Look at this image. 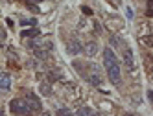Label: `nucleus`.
Masks as SVG:
<instances>
[{
    "mask_svg": "<svg viewBox=\"0 0 153 116\" xmlns=\"http://www.w3.org/2000/svg\"><path fill=\"white\" fill-rule=\"evenodd\" d=\"M103 65H105V70H107V76H109V79H111V83H113V85H120V83H122L120 61L114 55L113 48H109V46L103 50Z\"/></svg>",
    "mask_w": 153,
    "mask_h": 116,
    "instance_id": "obj_1",
    "label": "nucleus"
},
{
    "mask_svg": "<svg viewBox=\"0 0 153 116\" xmlns=\"http://www.w3.org/2000/svg\"><path fill=\"white\" fill-rule=\"evenodd\" d=\"M9 109H11L13 114H22V116L31 114V109L28 107L26 100H22V98H15V100H11V103H9Z\"/></svg>",
    "mask_w": 153,
    "mask_h": 116,
    "instance_id": "obj_2",
    "label": "nucleus"
},
{
    "mask_svg": "<svg viewBox=\"0 0 153 116\" xmlns=\"http://www.w3.org/2000/svg\"><path fill=\"white\" fill-rule=\"evenodd\" d=\"M24 100H26V103H28V107L31 109V112H33V111H41V107H42V105H41V101H39V98L35 96V94H33V92H28Z\"/></svg>",
    "mask_w": 153,
    "mask_h": 116,
    "instance_id": "obj_3",
    "label": "nucleus"
},
{
    "mask_svg": "<svg viewBox=\"0 0 153 116\" xmlns=\"http://www.w3.org/2000/svg\"><path fill=\"white\" fill-rule=\"evenodd\" d=\"M81 50H83V46H81V43L78 39H72V41H68V44H67V52L70 55H78V54H81Z\"/></svg>",
    "mask_w": 153,
    "mask_h": 116,
    "instance_id": "obj_4",
    "label": "nucleus"
},
{
    "mask_svg": "<svg viewBox=\"0 0 153 116\" xmlns=\"http://www.w3.org/2000/svg\"><path fill=\"white\" fill-rule=\"evenodd\" d=\"M11 89V76L7 72H0V90L7 92Z\"/></svg>",
    "mask_w": 153,
    "mask_h": 116,
    "instance_id": "obj_5",
    "label": "nucleus"
},
{
    "mask_svg": "<svg viewBox=\"0 0 153 116\" xmlns=\"http://www.w3.org/2000/svg\"><path fill=\"white\" fill-rule=\"evenodd\" d=\"M124 61H126V65L129 66V68H133L135 66V61H133V50L131 48H124Z\"/></svg>",
    "mask_w": 153,
    "mask_h": 116,
    "instance_id": "obj_6",
    "label": "nucleus"
},
{
    "mask_svg": "<svg viewBox=\"0 0 153 116\" xmlns=\"http://www.w3.org/2000/svg\"><path fill=\"white\" fill-rule=\"evenodd\" d=\"M89 81H91V85H94V87H100V85H102V76L98 74L96 68L92 70V74L89 76Z\"/></svg>",
    "mask_w": 153,
    "mask_h": 116,
    "instance_id": "obj_7",
    "label": "nucleus"
},
{
    "mask_svg": "<svg viewBox=\"0 0 153 116\" xmlns=\"http://www.w3.org/2000/svg\"><path fill=\"white\" fill-rule=\"evenodd\" d=\"M83 50H85V54L89 55V57H92L96 52H98V44L94 43V41H91V43H87V44H85V48H83Z\"/></svg>",
    "mask_w": 153,
    "mask_h": 116,
    "instance_id": "obj_8",
    "label": "nucleus"
},
{
    "mask_svg": "<svg viewBox=\"0 0 153 116\" xmlns=\"http://www.w3.org/2000/svg\"><path fill=\"white\" fill-rule=\"evenodd\" d=\"M20 35H22V37H37V35H39V30H37V28L24 30V31H20Z\"/></svg>",
    "mask_w": 153,
    "mask_h": 116,
    "instance_id": "obj_9",
    "label": "nucleus"
},
{
    "mask_svg": "<svg viewBox=\"0 0 153 116\" xmlns=\"http://www.w3.org/2000/svg\"><path fill=\"white\" fill-rule=\"evenodd\" d=\"M41 94H45V96H50L52 94V85L50 83H41Z\"/></svg>",
    "mask_w": 153,
    "mask_h": 116,
    "instance_id": "obj_10",
    "label": "nucleus"
},
{
    "mask_svg": "<svg viewBox=\"0 0 153 116\" xmlns=\"http://www.w3.org/2000/svg\"><path fill=\"white\" fill-rule=\"evenodd\" d=\"M91 114H92L91 107H79L78 109V116H91Z\"/></svg>",
    "mask_w": 153,
    "mask_h": 116,
    "instance_id": "obj_11",
    "label": "nucleus"
},
{
    "mask_svg": "<svg viewBox=\"0 0 153 116\" xmlns=\"http://www.w3.org/2000/svg\"><path fill=\"white\" fill-rule=\"evenodd\" d=\"M111 44L114 48H120V46H124V41L120 39V37H111Z\"/></svg>",
    "mask_w": 153,
    "mask_h": 116,
    "instance_id": "obj_12",
    "label": "nucleus"
},
{
    "mask_svg": "<svg viewBox=\"0 0 153 116\" xmlns=\"http://www.w3.org/2000/svg\"><path fill=\"white\" fill-rule=\"evenodd\" d=\"M20 24H22V26H33V28H35L37 20H35V18H22V20H20Z\"/></svg>",
    "mask_w": 153,
    "mask_h": 116,
    "instance_id": "obj_13",
    "label": "nucleus"
},
{
    "mask_svg": "<svg viewBox=\"0 0 153 116\" xmlns=\"http://www.w3.org/2000/svg\"><path fill=\"white\" fill-rule=\"evenodd\" d=\"M35 57L45 59V57H46V50H37V48H35Z\"/></svg>",
    "mask_w": 153,
    "mask_h": 116,
    "instance_id": "obj_14",
    "label": "nucleus"
},
{
    "mask_svg": "<svg viewBox=\"0 0 153 116\" xmlns=\"http://www.w3.org/2000/svg\"><path fill=\"white\" fill-rule=\"evenodd\" d=\"M57 116H72V112L68 109H59L57 111Z\"/></svg>",
    "mask_w": 153,
    "mask_h": 116,
    "instance_id": "obj_15",
    "label": "nucleus"
},
{
    "mask_svg": "<svg viewBox=\"0 0 153 116\" xmlns=\"http://www.w3.org/2000/svg\"><path fill=\"white\" fill-rule=\"evenodd\" d=\"M81 11H83L85 15H92V9H91V7H87V6H83V7H81Z\"/></svg>",
    "mask_w": 153,
    "mask_h": 116,
    "instance_id": "obj_16",
    "label": "nucleus"
},
{
    "mask_svg": "<svg viewBox=\"0 0 153 116\" xmlns=\"http://www.w3.org/2000/svg\"><path fill=\"white\" fill-rule=\"evenodd\" d=\"M126 13H127V18H129V20L135 17V15H133V9H131V7H127V9H126Z\"/></svg>",
    "mask_w": 153,
    "mask_h": 116,
    "instance_id": "obj_17",
    "label": "nucleus"
},
{
    "mask_svg": "<svg viewBox=\"0 0 153 116\" xmlns=\"http://www.w3.org/2000/svg\"><path fill=\"white\" fill-rule=\"evenodd\" d=\"M94 30H96V33H102V26H100V22H94Z\"/></svg>",
    "mask_w": 153,
    "mask_h": 116,
    "instance_id": "obj_18",
    "label": "nucleus"
},
{
    "mask_svg": "<svg viewBox=\"0 0 153 116\" xmlns=\"http://www.w3.org/2000/svg\"><path fill=\"white\" fill-rule=\"evenodd\" d=\"M50 79H59V74L57 72H52V76H48Z\"/></svg>",
    "mask_w": 153,
    "mask_h": 116,
    "instance_id": "obj_19",
    "label": "nucleus"
},
{
    "mask_svg": "<svg viewBox=\"0 0 153 116\" xmlns=\"http://www.w3.org/2000/svg\"><path fill=\"white\" fill-rule=\"evenodd\" d=\"M4 39H6V31L0 28V41H4Z\"/></svg>",
    "mask_w": 153,
    "mask_h": 116,
    "instance_id": "obj_20",
    "label": "nucleus"
},
{
    "mask_svg": "<svg viewBox=\"0 0 153 116\" xmlns=\"http://www.w3.org/2000/svg\"><path fill=\"white\" fill-rule=\"evenodd\" d=\"M28 4H39V2H42V0H26Z\"/></svg>",
    "mask_w": 153,
    "mask_h": 116,
    "instance_id": "obj_21",
    "label": "nucleus"
},
{
    "mask_svg": "<svg viewBox=\"0 0 153 116\" xmlns=\"http://www.w3.org/2000/svg\"><path fill=\"white\" fill-rule=\"evenodd\" d=\"M0 116H4V109H0Z\"/></svg>",
    "mask_w": 153,
    "mask_h": 116,
    "instance_id": "obj_22",
    "label": "nucleus"
},
{
    "mask_svg": "<svg viewBox=\"0 0 153 116\" xmlns=\"http://www.w3.org/2000/svg\"><path fill=\"white\" fill-rule=\"evenodd\" d=\"M42 116H50V114H48V112H46V114H42Z\"/></svg>",
    "mask_w": 153,
    "mask_h": 116,
    "instance_id": "obj_23",
    "label": "nucleus"
},
{
    "mask_svg": "<svg viewBox=\"0 0 153 116\" xmlns=\"http://www.w3.org/2000/svg\"><path fill=\"white\" fill-rule=\"evenodd\" d=\"M91 116H100V114H91Z\"/></svg>",
    "mask_w": 153,
    "mask_h": 116,
    "instance_id": "obj_24",
    "label": "nucleus"
},
{
    "mask_svg": "<svg viewBox=\"0 0 153 116\" xmlns=\"http://www.w3.org/2000/svg\"><path fill=\"white\" fill-rule=\"evenodd\" d=\"M0 46H2V41H0Z\"/></svg>",
    "mask_w": 153,
    "mask_h": 116,
    "instance_id": "obj_25",
    "label": "nucleus"
},
{
    "mask_svg": "<svg viewBox=\"0 0 153 116\" xmlns=\"http://www.w3.org/2000/svg\"><path fill=\"white\" fill-rule=\"evenodd\" d=\"M127 116H133V114H127Z\"/></svg>",
    "mask_w": 153,
    "mask_h": 116,
    "instance_id": "obj_26",
    "label": "nucleus"
}]
</instances>
